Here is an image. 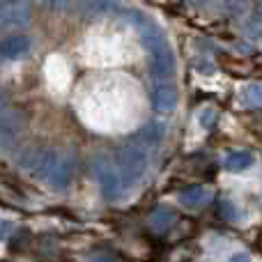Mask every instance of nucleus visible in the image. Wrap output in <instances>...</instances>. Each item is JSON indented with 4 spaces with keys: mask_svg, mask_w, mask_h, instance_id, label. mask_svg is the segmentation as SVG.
<instances>
[{
    "mask_svg": "<svg viewBox=\"0 0 262 262\" xmlns=\"http://www.w3.org/2000/svg\"><path fill=\"white\" fill-rule=\"evenodd\" d=\"M113 166L118 168L120 177L124 180V184H134L136 180L143 177V172L147 170V152L138 145H124L115 152Z\"/></svg>",
    "mask_w": 262,
    "mask_h": 262,
    "instance_id": "nucleus-3",
    "label": "nucleus"
},
{
    "mask_svg": "<svg viewBox=\"0 0 262 262\" xmlns=\"http://www.w3.org/2000/svg\"><path fill=\"white\" fill-rule=\"evenodd\" d=\"M177 88L170 83H159L149 90V101H152V108L157 113H172L177 106Z\"/></svg>",
    "mask_w": 262,
    "mask_h": 262,
    "instance_id": "nucleus-6",
    "label": "nucleus"
},
{
    "mask_svg": "<svg viewBox=\"0 0 262 262\" xmlns=\"http://www.w3.org/2000/svg\"><path fill=\"white\" fill-rule=\"evenodd\" d=\"M74 3H76V0H49V7L51 9H67V7H72Z\"/></svg>",
    "mask_w": 262,
    "mask_h": 262,
    "instance_id": "nucleus-18",
    "label": "nucleus"
},
{
    "mask_svg": "<svg viewBox=\"0 0 262 262\" xmlns=\"http://www.w3.org/2000/svg\"><path fill=\"white\" fill-rule=\"evenodd\" d=\"M78 113L90 127L101 131H122L138 118L136 85L127 78L111 76L88 88L78 101Z\"/></svg>",
    "mask_w": 262,
    "mask_h": 262,
    "instance_id": "nucleus-1",
    "label": "nucleus"
},
{
    "mask_svg": "<svg viewBox=\"0 0 262 262\" xmlns=\"http://www.w3.org/2000/svg\"><path fill=\"white\" fill-rule=\"evenodd\" d=\"M216 207H219V214H221V216L226 219V221H235V219H237V207L232 205V200L221 198V200H219Z\"/></svg>",
    "mask_w": 262,
    "mask_h": 262,
    "instance_id": "nucleus-16",
    "label": "nucleus"
},
{
    "mask_svg": "<svg viewBox=\"0 0 262 262\" xmlns=\"http://www.w3.org/2000/svg\"><path fill=\"white\" fill-rule=\"evenodd\" d=\"M30 51V39L28 35H9L3 39L0 44V53H3L5 60H16V58H23V55Z\"/></svg>",
    "mask_w": 262,
    "mask_h": 262,
    "instance_id": "nucleus-8",
    "label": "nucleus"
},
{
    "mask_svg": "<svg viewBox=\"0 0 262 262\" xmlns=\"http://www.w3.org/2000/svg\"><path fill=\"white\" fill-rule=\"evenodd\" d=\"M163 134H166V129H163V124H159V122H152L143 129V138L147 140V143H159V140L163 138Z\"/></svg>",
    "mask_w": 262,
    "mask_h": 262,
    "instance_id": "nucleus-15",
    "label": "nucleus"
},
{
    "mask_svg": "<svg viewBox=\"0 0 262 262\" xmlns=\"http://www.w3.org/2000/svg\"><path fill=\"white\" fill-rule=\"evenodd\" d=\"M189 3H203V0H189Z\"/></svg>",
    "mask_w": 262,
    "mask_h": 262,
    "instance_id": "nucleus-21",
    "label": "nucleus"
},
{
    "mask_svg": "<svg viewBox=\"0 0 262 262\" xmlns=\"http://www.w3.org/2000/svg\"><path fill=\"white\" fill-rule=\"evenodd\" d=\"M237 104L244 106V108H255L262 106V83H251L244 90L237 95Z\"/></svg>",
    "mask_w": 262,
    "mask_h": 262,
    "instance_id": "nucleus-14",
    "label": "nucleus"
},
{
    "mask_svg": "<svg viewBox=\"0 0 262 262\" xmlns=\"http://www.w3.org/2000/svg\"><path fill=\"white\" fill-rule=\"evenodd\" d=\"M253 163H255L253 154L246 152V149H237V152H230L226 157L223 168H226V170H230V172H244V170H249Z\"/></svg>",
    "mask_w": 262,
    "mask_h": 262,
    "instance_id": "nucleus-11",
    "label": "nucleus"
},
{
    "mask_svg": "<svg viewBox=\"0 0 262 262\" xmlns=\"http://www.w3.org/2000/svg\"><path fill=\"white\" fill-rule=\"evenodd\" d=\"M209 198H212V193H209V189H205V186H189V189H184L180 193V203L184 205L186 209L205 207V205L209 203Z\"/></svg>",
    "mask_w": 262,
    "mask_h": 262,
    "instance_id": "nucleus-10",
    "label": "nucleus"
},
{
    "mask_svg": "<svg viewBox=\"0 0 262 262\" xmlns=\"http://www.w3.org/2000/svg\"><path fill=\"white\" fill-rule=\"evenodd\" d=\"M72 170H74L72 159H60V163L55 166L53 175L49 177V184L53 186V189H64V186L69 184V180H72Z\"/></svg>",
    "mask_w": 262,
    "mask_h": 262,
    "instance_id": "nucleus-13",
    "label": "nucleus"
},
{
    "mask_svg": "<svg viewBox=\"0 0 262 262\" xmlns=\"http://www.w3.org/2000/svg\"><path fill=\"white\" fill-rule=\"evenodd\" d=\"M46 81H49L51 90L58 92V95H64L72 83V72H69V64L64 62V58L60 55H51L46 60Z\"/></svg>",
    "mask_w": 262,
    "mask_h": 262,
    "instance_id": "nucleus-5",
    "label": "nucleus"
},
{
    "mask_svg": "<svg viewBox=\"0 0 262 262\" xmlns=\"http://www.w3.org/2000/svg\"><path fill=\"white\" fill-rule=\"evenodd\" d=\"M214 122H216V111H214V108H209V106H207V108H203L198 113V124L203 129H212Z\"/></svg>",
    "mask_w": 262,
    "mask_h": 262,
    "instance_id": "nucleus-17",
    "label": "nucleus"
},
{
    "mask_svg": "<svg viewBox=\"0 0 262 262\" xmlns=\"http://www.w3.org/2000/svg\"><path fill=\"white\" fill-rule=\"evenodd\" d=\"M28 7L26 5H18V3H7L3 5V12H0V23L5 28H18V26H26L28 23Z\"/></svg>",
    "mask_w": 262,
    "mask_h": 262,
    "instance_id": "nucleus-9",
    "label": "nucleus"
},
{
    "mask_svg": "<svg viewBox=\"0 0 262 262\" xmlns=\"http://www.w3.org/2000/svg\"><path fill=\"white\" fill-rule=\"evenodd\" d=\"M90 262H115L111 255H95V258H90Z\"/></svg>",
    "mask_w": 262,
    "mask_h": 262,
    "instance_id": "nucleus-20",
    "label": "nucleus"
},
{
    "mask_svg": "<svg viewBox=\"0 0 262 262\" xmlns=\"http://www.w3.org/2000/svg\"><path fill=\"white\" fill-rule=\"evenodd\" d=\"M149 58H152V74L157 78H170L175 74V55H172L168 44L152 49L149 51Z\"/></svg>",
    "mask_w": 262,
    "mask_h": 262,
    "instance_id": "nucleus-7",
    "label": "nucleus"
},
{
    "mask_svg": "<svg viewBox=\"0 0 262 262\" xmlns=\"http://www.w3.org/2000/svg\"><path fill=\"white\" fill-rule=\"evenodd\" d=\"M95 175H97V180H99L101 193H104L106 200H118L120 195L124 193V189H127V184H124V180L120 177L118 168L111 161H106L104 157H99L95 161Z\"/></svg>",
    "mask_w": 262,
    "mask_h": 262,
    "instance_id": "nucleus-4",
    "label": "nucleus"
},
{
    "mask_svg": "<svg viewBox=\"0 0 262 262\" xmlns=\"http://www.w3.org/2000/svg\"><path fill=\"white\" fill-rule=\"evenodd\" d=\"M175 212H172L170 207H157L152 214H149L147 219V226L152 228L154 232H166L168 228L175 223Z\"/></svg>",
    "mask_w": 262,
    "mask_h": 262,
    "instance_id": "nucleus-12",
    "label": "nucleus"
},
{
    "mask_svg": "<svg viewBox=\"0 0 262 262\" xmlns=\"http://www.w3.org/2000/svg\"><path fill=\"white\" fill-rule=\"evenodd\" d=\"M228 262H251V255L242 251V253H235V255H230V260H228Z\"/></svg>",
    "mask_w": 262,
    "mask_h": 262,
    "instance_id": "nucleus-19",
    "label": "nucleus"
},
{
    "mask_svg": "<svg viewBox=\"0 0 262 262\" xmlns=\"http://www.w3.org/2000/svg\"><path fill=\"white\" fill-rule=\"evenodd\" d=\"M134 58L131 41H127L118 30H95L85 41V60L95 67H115Z\"/></svg>",
    "mask_w": 262,
    "mask_h": 262,
    "instance_id": "nucleus-2",
    "label": "nucleus"
}]
</instances>
